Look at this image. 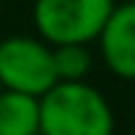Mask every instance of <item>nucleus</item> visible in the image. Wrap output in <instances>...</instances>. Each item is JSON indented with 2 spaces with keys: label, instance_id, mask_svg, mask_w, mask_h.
I'll return each instance as SVG.
<instances>
[{
  "label": "nucleus",
  "instance_id": "1",
  "mask_svg": "<svg viewBox=\"0 0 135 135\" xmlns=\"http://www.w3.org/2000/svg\"><path fill=\"white\" fill-rule=\"evenodd\" d=\"M110 102L88 83H55L39 99V135H113Z\"/></svg>",
  "mask_w": 135,
  "mask_h": 135
},
{
  "label": "nucleus",
  "instance_id": "2",
  "mask_svg": "<svg viewBox=\"0 0 135 135\" xmlns=\"http://www.w3.org/2000/svg\"><path fill=\"white\" fill-rule=\"evenodd\" d=\"M116 0H36L33 25L44 44H85L99 39Z\"/></svg>",
  "mask_w": 135,
  "mask_h": 135
},
{
  "label": "nucleus",
  "instance_id": "3",
  "mask_svg": "<svg viewBox=\"0 0 135 135\" xmlns=\"http://www.w3.org/2000/svg\"><path fill=\"white\" fill-rule=\"evenodd\" d=\"M55 80L52 47L33 36H8L0 41V85L3 91L41 99Z\"/></svg>",
  "mask_w": 135,
  "mask_h": 135
},
{
  "label": "nucleus",
  "instance_id": "4",
  "mask_svg": "<svg viewBox=\"0 0 135 135\" xmlns=\"http://www.w3.org/2000/svg\"><path fill=\"white\" fill-rule=\"evenodd\" d=\"M97 41L108 69L121 80H135V3H116Z\"/></svg>",
  "mask_w": 135,
  "mask_h": 135
},
{
  "label": "nucleus",
  "instance_id": "5",
  "mask_svg": "<svg viewBox=\"0 0 135 135\" xmlns=\"http://www.w3.org/2000/svg\"><path fill=\"white\" fill-rule=\"evenodd\" d=\"M0 135H39V99L3 91L0 94Z\"/></svg>",
  "mask_w": 135,
  "mask_h": 135
},
{
  "label": "nucleus",
  "instance_id": "6",
  "mask_svg": "<svg viewBox=\"0 0 135 135\" xmlns=\"http://www.w3.org/2000/svg\"><path fill=\"white\" fill-rule=\"evenodd\" d=\"M52 69L58 83H85L91 72V52L85 44L52 47Z\"/></svg>",
  "mask_w": 135,
  "mask_h": 135
},
{
  "label": "nucleus",
  "instance_id": "7",
  "mask_svg": "<svg viewBox=\"0 0 135 135\" xmlns=\"http://www.w3.org/2000/svg\"><path fill=\"white\" fill-rule=\"evenodd\" d=\"M124 3H135V0H124Z\"/></svg>",
  "mask_w": 135,
  "mask_h": 135
},
{
  "label": "nucleus",
  "instance_id": "8",
  "mask_svg": "<svg viewBox=\"0 0 135 135\" xmlns=\"http://www.w3.org/2000/svg\"><path fill=\"white\" fill-rule=\"evenodd\" d=\"M0 94H3V85H0Z\"/></svg>",
  "mask_w": 135,
  "mask_h": 135
}]
</instances>
